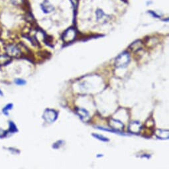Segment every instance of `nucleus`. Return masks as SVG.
Instances as JSON below:
<instances>
[{"mask_svg":"<svg viewBox=\"0 0 169 169\" xmlns=\"http://www.w3.org/2000/svg\"><path fill=\"white\" fill-rule=\"evenodd\" d=\"M12 106H13L12 104H8L7 106H5V107L4 109H3V112L5 113V111H7V110H10V109L12 108Z\"/></svg>","mask_w":169,"mask_h":169,"instance_id":"f3484780","label":"nucleus"},{"mask_svg":"<svg viewBox=\"0 0 169 169\" xmlns=\"http://www.w3.org/2000/svg\"><path fill=\"white\" fill-rule=\"evenodd\" d=\"M109 125L111 127V129L118 131V132L121 133V132L120 131V130L123 129L124 127L123 123L121 121L114 119H110V121H109Z\"/></svg>","mask_w":169,"mask_h":169,"instance_id":"20e7f679","label":"nucleus"},{"mask_svg":"<svg viewBox=\"0 0 169 169\" xmlns=\"http://www.w3.org/2000/svg\"><path fill=\"white\" fill-rule=\"evenodd\" d=\"M156 135L157 138L160 139H168V130H163V129H156L154 132Z\"/></svg>","mask_w":169,"mask_h":169,"instance_id":"6e6552de","label":"nucleus"},{"mask_svg":"<svg viewBox=\"0 0 169 169\" xmlns=\"http://www.w3.org/2000/svg\"><path fill=\"white\" fill-rule=\"evenodd\" d=\"M76 35L77 33L76 29L73 27H70L62 35V40L65 43H69L76 39Z\"/></svg>","mask_w":169,"mask_h":169,"instance_id":"f03ea898","label":"nucleus"},{"mask_svg":"<svg viewBox=\"0 0 169 169\" xmlns=\"http://www.w3.org/2000/svg\"><path fill=\"white\" fill-rule=\"evenodd\" d=\"M76 113L82 119L88 117L89 115L88 112L83 108H76Z\"/></svg>","mask_w":169,"mask_h":169,"instance_id":"9b49d317","label":"nucleus"},{"mask_svg":"<svg viewBox=\"0 0 169 169\" xmlns=\"http://www.w3.org/2000/svg\"><path fill=\"white\" fill-rule=\"evenodd\" d=\"M42 56L45 58H49L51 57V53L49 52H47V51H44L42 52Z\"/></svg>","mask_w":169,"mask_h":169,"instance_id":"2eb2a0df","label":"nucleus"},{"mask_svg":"<svg viewBox=\"0 0 169 169\" xmlns=\"http://www.w3.org/2000/svg\"><path fill=\"white\" fill-rule=\"evenodd\" d=\"M15 82L17 85H25L26 84V82L24 80H22V79H16Z\"/></svg>","mask_w":169,"mask_h":169,"instance_id":"4468645a","label":"nucleus"},{"mask_svg":"<svg viewBox=\"0 0 169 169\" xmlns=\"http://www.w3.org/2000/svg\"><path fill=\"white\" fill-rule=\"evenodd\" d=\"M58 118V113L54 110L47 109L43 114V118L48 123H52L56 121Z\"/></svg>","mask_w":169,"mask_h":169,"instance_id":"7ed1b4c3","label":"nucleus"},{"mask_svg":"<svg viewBox=\"0 0 169 169\" xmlns=\"http://www.w3.org/2000/svg\"><path fill=\"white\" fill-rule=\"evenodd\" d=\"M96 19L98 21H103L106 23V21L110 19V17L107 15L105 13L102 9H97L96 11Z\"/></svg>","mask_w":169,"mask_h":169,"instance_id":"0eeeda50","label":"nucleus"},{"mask_svg":"<svg viewBox=\"0 0 169 169\" xmlns=\"http://www.w3.org/2000/svg\"><path fill=\"white\" fill-rule=\"evenodd\" d=\"M63 144H64V141L62 140H60V141H58L56 143H55L52 145V147H53L54 149H58L60 146H62Z\"/></svg>","mask_w":169,"mask_h":169,"instance_id":"ddd939ff","label":"nucleus"},{"mask_svg":"<svg viewBox=\"0 0 169 169\" xmlns=\"http://www.w3.org/2000/svg\"><path fill=\"white\" fill-rule=\"evenodd\" d=\"M7 51L9 55L11 56H17L20 53L19 49L17 47L14 46V45H9V47H7Z\"/></svg>","mask_w":169,"mask_h":169,"instance_id":"9d476101","label":"nucleus"},{"mask_svg":"<svg viewBox=\"0 0 169 169\" xmlns=\"http://www.w3.org/2000/svg\"><path fill=\"white\" fill-rule=\"evenodd\" d=\"M142 129L141 123L137 121H133L129 123L128 130L130 133L133 134H138Z\"/></svg>","mask_w":169,"mask_h":169,"instance_id":"39448f33","label":"nucleus"},{"mask_svg":"<svg viewBox=\"0 0 169 169\" xmlns=\"http://www.w3.org/2000/svg\"><path fill=\"white\" fill-rule=\"evenodd\" d=\"M11 2L14 5H20L23 2V0H11Z\"/></svg>","mask_w":169,"mask_h":169,"instance_id":"dca6fc26","label":"nucleus"},{"mask_svg":"<svg viewBox=\"0 0 169 169\" xmlns=\"http://www.w3.org/2000/svg\"><path fill=\"white\" fill-rule=\"evenodd\" d=\"M92 136H93V137H94L96 138V139H99V140L101 141H104V142L109 141V139L107 138V137H106L103 136V135L93 133V134H92Z\"/></svg>","mask_w":169,"mask_h":169,"instance_id":"f8f14e48","label":"nucleus"},{"mask_svg":"<svg viewBox=\"0 0 169 169\" xmlns=\"http://www.w3.org/2000/svg\"><path fill=\"white\" fill-rule=\"evenodd\" d=\"M149 13H151V15H153V16H155V17H158V18H159V17H160L159 16H157V15L155 13H154L153 11H149Z\"/></svg>","mask_w":169,"mask_h":169,"instance_id":"a211bd4d","label":"nucleus"},{"mask_svg":"<svg viewBox=\"0 0 169 169\" xmlns=\"http://www.w3.org/2000/svg\"><path fill=\"white\" fill-rule=\"evenodd\" d=\"M130 62V56L127 52H123L115 59V66L117 68H125Z\"/></svg>","mask_w":169,"mask_h":169,"instance_id":"f257e3e1","label":"nucleus"},{"mask_svg":"<svg viewBox=\"0 0 169 169\" xmlns=\"http://www.w3.org/2000/svg\"><path fill=\"white\" fill-rule=\"evenodd\" d=\"M143 47V43L141 42V40H137L135 41L129 46V48L133 52H137L139 51Z\"/></svg>","mask_w":169,"mask_h":169,"instance_id":"1a4fd4ad","label":"nucleus"},{"mask_svg":"<svg viewBox=\"0 0 169 169\" xmlns=\"http://www.w3.org/2000/svg\"><path fill=\"white\" fill-rule=\"evenodd\" d=\"M40 7L44 13H49L55 10L54 6L51 4L48 0H44L40 4Z\"/></svg>","mask_w":169,"mask_h":169,"instance_id":"423d86ee","label":"nucleus"}]
</instances>
